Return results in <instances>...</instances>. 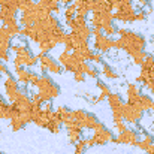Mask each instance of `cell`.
Listing matches in <instances>:
<instances>
[{
  "label": "cell",
  "instance_id": "6da1fadb",
  "mask_svg": "<svg viewBox=\"0 0 154 154\" xmlns=\"http://www.w3.org/2000/svg\"><path fill=\"white\" fill-rule=\"evenodd\" d=\"M118 36L124 41V51L130 57L138 51H145V48H147V39L133 30H129L126 27H120Z\"/></svg>",
  "mask_w": 154,
  "mask_h": 154
},
{
  "label": "cell",
  "instance_id": "7a4b0ae2",
  "mask_svg": "<svg viewBox=\"0 0 154 154\" xmlns=\"http://www.w3.org/2000/svg\"><path fill=\"white\" fill-rule=\"evenodd\" d=\"M36 88H38L39 96L42 97V100L45 103L51 102L52 99H55V97L60 96V87L52 81V78L48 76L47 73L39 76V81L36 84Z\"/></svg>",
  "mask_w": 154,
  "mask_h": 154
},
{
  "label": "cell",
  "instance_id": "3957f363",
  "mask_svg": "<svg viewBox=\"0 0 154 154\" xmlns=\"http://www.w3.org/2000/svg\"><path fill=\"white\" fill-rule=\"evenodd\" d=\"M38 58H39V69L42 72V75L45 73H51V75H60L63 72V66L55 60L52 58L50 54H42L39 52L38 54Z\"/></svg>",
  "mask_w": 154,
  "mask_h": 154
},
{
  "label": "cell",
  "instance_id": "277c9868",
  "mask_svg": "<svg viewBox=\"0 0 154 154\" xmlns=\"http://www.w3.org/2000/svg\"><path fill=\"white\" fill-rule=\"evenodd\" d=\"M73 117L76 120V124L81 127V129H90V130H94L102 121H99V118L91 114V112H87L84 109H76L73 111Z\"/></svg>",
  "mask_w": 154,
  "mask_h": 154
},
{
  "label": "cell",
  "instance_id": "5b68a950",
  "mask_svg": "<svg viewBox=\"0 0 154 154\" xmlns=\"http://www.w3.org/2000/svg\"><path fill=\"white\" fill-rule=\"evenodd\" d=\"M3 87H5V94L9 103H14L18 99L20 94V82L15 76H12L11 73L6 75L5 81H3Z\"/></svg>",
  "mask_w": 154,
  "mask_h": 154
},
{
  "label": "cell",
  "instance_id": "8992f818",
  "mask_svg": "<svg viewBox=\"0 0 154 154\" xmlns=\"http://www.w3.org/2000/svg\"><path fill=\"white\" fill-rule=\"evenodd\" d=\"M139 141H141V132L138 129L127 127L123 133L117 135V138L114 139V144H123V145H133V147H136Z\"/></svg>",
  "mask_w": 154,
  "mask_h": 154
},
{
  "label": "cell",
  "instance_id": "52a82bcc",
  "mask_svg": "<svg viewBox=\"0 0 154 154\" xmlns=\"http://www.w3.org/2000/svg\"><path fill=\"white\" fill-rule=\"evenodd\" d=\"M91 141H93V145H105L108 142H114V135L109 129L105 127V124L100 123L94 130H93V135L90 136Z\"/></svg>",
  "mask_w": 154,
  "mask_h": 154
},
{
  "label": "cell",
  "instance_id": "ba28073f",
  "mask_svg": "<svg viewBox=\"0 0 154 154\" xmlns=\"http://www.w3.org/2000/svg\"><path fill=\"white\" fill-rule=\"evenodd\" d=\"M136 8L135 5H126L121 6L120 9L114 11V20L115 21H123V23H133L136 21Z\"/></svg>",
  "mask_w": 154,
  "mask_h": 154
},
{
  "label": "cell",
  "instance_id": "9c48e42d",
  "mask_svg": "<svg viewBox=\"0 0 154 154\" xmlns=\"http://www.w3.org/2000/svg\"><path fill=\"white\" fill-rule=\"evenodd\" d=\"M144 118V111L138 105H129L126 103L124 106V121L127 124L139 126V121Z\"/></svg>",
  "mask_w": 154,
  "mask_h": 154
},
{
  "label": "cell",
  "instance_id": "30bf717a",
  "mask_svg": "<svg viewBox=\"0 0 154 154\" xmlns=\"http://www.w3.org/2000/svg\"><path fill=\"white\" fill-rule=\"evenodd\" d=\"M93 50L97 52H102V54L109 52L111 50H114V39H112V38H108V36H105V35L94 38Z\"/></svg>",
  "mask_w": 154,
  "mask_h": 154
},
{
  "label": "cell",
  "instance_id": "8fae6325",
  "mask_svg": "<svg viewBox=\"0 0 154 154\" xmlns=\"http://www.w3.org/2000/svg\"><path fill=\"white\" fill-rule=\"evenodd\" d=\"M141 94H142L141 87L136 82L129 84L127 88H126V103H129V105H138Z\"/></svg>",
  "mask_w": 154,
  "mask_h": 154
},
{
  "label": "cell",
  "instance_id": "7c38bea8",
  "mask_svg": "<svg viewBox=\"0 0 154 154\" xmlns=\"http://www.w3.org/2000/svg\"><path fill=\"white\" fill-rule=\"evenodd\" d=\"M14 70H15V75H17L15 78L18 79L20 84H23V85H30L35 72L29 70L27 67H14Z\"/></svg>",
  "mask_w": 154,
  "mask_h": 154
},
{
  "label": "cell",
  "instance_id": "4fadbf2b",
  "mask_svg": "<svg viewBox=\"0 0 154 154\" xmlns=\"http://www.w3.org/2000/svg\"><path fill=\"white\" fill-rule=\"evenodd\" d=\"M67 130V136H69V141L70 144H78L82 138H84V129H81L79 126H75V127H69L66 129Z\"/></svg>",
  "mask_w": 154,
  "mask_h": 154
},
{
  "label": "cell",
  "instance_id": "5bb4252c",
  "mask_svg": "<svg viewBox=\"0 0 154 154\" xmlns=\"http://www.w3.org/2000/svg\"><path fill=\"white\" fill-rule=\"evenodd\" d=\"M79 72H82L85 76H90V78H97L99 76V69L96 66H93L91 63H88V61H82V64L79 67Z\"/></svg>",
  "mask_w": 154,
  "mask_h": 154
},
{
  "label": "cell",
  "instance_id": "9a60e30c",
  "mask_svg": "<svg viewBox=\"0 0 154 154\" xmlns=\"http://www.w3.org/2000/svg\"><path fill=\"white\" fill-rule=\"evenodd\" d=\"M39 5L44 8V9H47L50 14H60V11H61V5L57 2V0H39Z\"/></svg>",
  "mask_w": 154,
  "mask_h": 154
},
{
  "label": "cell",
  "instance_id": "2e32d148",
  "mask_svg": "<svg viewBox=\"0 0 154 154\" xmlns=\"http://www.w3.org/2000/svg\"><path fill=\"white\" fill-rule=\"evenodd\" d=\"M154 105V99L151 94H147V93H142L141 97H139V102H138V106L145 112V111H151Z\"/></svg>",
  "mask_w": 154,
  "mask_h": 154
},
{
  "label": "cell",
  "instance_id": "e0dca14e",
  "mask_svg": "<svg viewBox=\"0 0 154 154\" xmlns=\"http://www.w3.org/2000/svg\"><path fill=\"white\" fill-rule=\"evenodd\" d=\"M100 73H102L106 79H118V73H117V72L111 67V64L106 63V61H103L102 64H100Z\"/></svg>",
  "mask_w": 154,
  "mask_h": 154
},
{
  "label": "cell",
  "instance_id": "ac0fdd59",
  "mask_svg": "<svg viewBox=\"0 0 154 154\" xmlns=\"http://www.w3.org/2000/svg\"><path fill=\"white\" fill-rule=\"evenodd\" d=\"M102 30H103V35L108 36V38H112V36L118 35V29H117V26L114 24V21H111V23H105V24L102 26Z\"/></svg>",
  "mask_w": 154,
  "mask_h": 154
},
{
  "label": "cell",
  "instance_id": "d6986e66",
  "mask_svg": "<svg viewBox=\"0 0 154 154\" xmlns=\"http://www.w3.org/2000/svg\"><path fill=\"white\" fill-rule=\"evenodd\" d=\"M63 15H64V23L67 24V23H70L72 20H75V17H76V6L72 3V5H69V6H66L64 8V12H63Z\"/></svg>",
  "mask_w": 154,
  "mask_h": 154
},
{
  "label": "cell",
  "instance_id": "ffe728a7",
  "mask_svg": "<svg viewBox=\"0 0 154 154\" xmlns=\"http://www.w3.org/2000/svg\"><path fill=\"white\" fill-rule=\"evenodd\" d=\"M38 47H39V52H42V54H48V52L52 51V50L57 47V44L52 42V41H45V42L39 44Z\"/></svg>",
  "mask_w": 154,
  "mask_h": 154
},
{
  "label": "cell",
  "instance_id": "44dd1931",
  "mask_svg": "<svg viewBox=\"0 0 154 154\" xmlns=\"http://www.w3.org/2000/svg\"><path fill=\"white\" fill-rule=\"evenodd\" d=\"M96 87L100 90V94H103V96H109L112 91H111V87L105 82V81H102V79H96Z\"/></svg>",
  "mask_w": 154,
  "mask_h": 154
},
{
  "label": "cell",
  "instance_id": "7402d4cb",
  "mask_svg": "<svg viewBox=\"0 0 154 154\" xmlns=\"http://www.w3.org/2000/svg\"><path fill=\"white\" fill-rule=\"evenodd\" d=\"M147 55H148V52L147 51H138L136 54H133V55H132V60H133V63H135V64L141 66V64L145 61Z\"/></svg>",
  "mask_w": 154,
  "mask_h": 154
},
{
  "label": "cell",
  "instance_id": "603a6c76",
  "mask_svg": "<svg viewBox=\"0 0 154 154\" xmlns=\"http://www.w3.org/2000/svg\"><path fill=\"white\" fill-rule=\"evenodd\" d=\"M8 106H9V102H6V99H3V96H0V120H6Z\"/></svg>",
  "mask_w": 154,
  "mask_h": 154
},
{
  "label": "cell",
  "instance_id": "cb8c5ba5",
  "mask_svg": "<svg viewBox=\"0 0 154 154\" xmlns=\"http://www.w3.org/2000/svg\"><path fill=\"white\" fill-rule=\"evenodd\" d=\"M24 123L21 121V118L18 117V118H14V120H11V129L14 130V132H18V130H21V129H24Z\"/></svg>",
  "mask_w": 154,
  "mask_h": 154
},
{
  "label": "cell",
  "instance_id": "d4e9b609",
  "mask_svg": "<svg viewBox=\"0 0 154 154\" xmlns=\"http://www.w3.org/2000/svg\"><path fill=\"white\" fill-rule=\"evenodd\" d=\"M55 112L58 114V117H60V120H63L64 117H67L72 111L67 108V106H63V105H60V106H57V109H55Z\"/></svg>",
  "mask_w": 154,
  "mask_h": 154
},
{
  "label": "cell",
  "instance_id": "484cf974",
  "mask_svg": "<svg viewBox=\"0 0 154 154\" xmlns=\"http://www.w3.org/2000/svg\"><path fill=\"white\" fill-rule=\"evenodd\" d=\"M33 3H36V0H18V9H20L21 12H24V11H27Z\"/></svg>",
  "mask_w": 154,
  "mask_h": 154
},
{
  "label": "cell",
  "instance_id": "4316f807",
  "mask_svg": "<svg viewBox=\"0 0 154 154\" xmlns=\"http://www.w3.org/2000/svg\"><path fill=\"white\" fill-rule=\"evenodd\" d=\"M85 151H87V145H85L84 138H82L78 144H75V154H84Z\"/></svg>",
  "mask_w": 154,
  "mask_h": 154
},
{
  "label": "cell",
  "instance_id": "83f0119b",
  "mask_svg": "<svg viewBox=\"0 0 154 154\" xmlns=\"http://www.w3.org/2000/svg\"><path fill=\"white\" fill-rule=\"evenodd\" d=\"M91 63H96V64H102L103 63V54L97 51H93V55H91Z\"/></svg>",
  "mask_w": 154,
  "mask_h": 154
},
{
  "label": "cell",
  "instance_id": "f1b7e54d",
  "mask_svg": "<svg viewBox=\"0 0 154 154\" xmlns=\"http://www.w3.org/2000/svg\"><path fill=\"white\" fill-rule=\"evenodd\" d=\"M114 126H115L117 133H123V132L127 129V123H126L124 120H121V121H115V123H114Z\"/></svg>",
  "mask_w": 154,
  "mask_h": 154
},
{
  "label": "cell",
  "instance_id": "f546056e",
  "mask_svg": "<svg viewBox=\"0 0 154 154\" xmlns=\"http://www.w3.org/2000/svg\"><path fill=\"white\" fill-rule=\"evenodd\" d=\"M32 103H33V106H39V108H42L45 102L42 100V97L39 96V93H35V94L32 96Z\"/></svg>",
  "mask_w": 154,
  "mask_h": 154
},
{
  "label": "cell",
  "instance_id": "4dcf8cb0",
  "mask_svg": "<svg viewBox=\"0 0 154 154\" xmlns=\"http://www.w3.org/2000/svg\"><path fill=\"white\" fill-rule=\"evenodd\" d=\"M114 50L124 51V41H123L121 38H117V39H114Z\"/></svg>",
  "mask_w": 154,
  "mask_h": 154
},
{
  "label": "cell",
  "instance_id": "1f68e13d",
  "mask_svg": "<svg viewBox=\"0 0 154 154\" xmlns=\"http://www.w3.org/2000/svg\"><path fill=\"white\" fill-rule=\"evenodd\" d=\"M72 75H73L75 82H84V81H85V78H87L82 72H75V73H72Z\"/></svg>",
  "mask_w": 154,
  "mask_h": 154
},
{
  "label": "cell",
  "instance_id": "d6a6232c",
  "mask_svg": "<svg viewBox=\"0 0 154 154\" xmlns=\"http://www.w3.org/2000/svg\"><path fill=\"white\" fill-rule=\"evenodd\" d=\"M147 17H148V12H145V11H139V12L136 14V21H144Z\"/></svg>",
  "mask_w": 154,
  "mask_h": 154
},
{
  "label": "cell",
  "instance_id": "836d02e7",
  "mask_svg": "<svg viewBox=\"0 0 154 154\" xmlns=\"http://www.w3.org/2000/svg\"><path fill=\"white\" fill-rule=\"evenodd\" d=\"M8 75L9 73V70H8V66H6V63L5 61H0V75Z\"/></svg>",
  "mask_w": 154,
  "mask_h": 154
},
{
  "label": "cell",
  "instance_id": "e575fe53",
  "mask_svg": "<svg viewBox=\"0 0 154 154\" xmlns=\"http://www.w3.org/2000/svg\"><path fill=\"white\" fill-rule=\"evenodd\" d=\"M60 5H63V6H69V5H72L75 0H57Z\"/></svg>",
  "mask_w": 154,
  "mask_h": 154
},
{
  "label": "cell",
  "instance_id": "d590c367",
  "mask_svg": "<svg viewBox=\"0 0 154 154\" xmlns=\"http://www.w3.org/2000/svg\"><path fill=\"white\" fill-rule=\"evenodd\" d=\"M148 5V0H138V6L139 8H145Z\"/></svg>",
  "mask_w": 154,
  "mask_h": 154
},
{
  "label": "cell",
  "instance_id": "8d00e7d4",
  "mask_svg": "<svg viewBox=\"0 0 154 154\" xmlns=\"http://www.w3.org/2000/svg\"><path fill=\"white\" fill-rule=\"evenodd\" d=\"M9 2H11V0H0V8H2V6H6Z\"/></svg>",
  "mask_w": 154,
  "mask_h": 154
},
{
  "label": "cell",
  "instance_id": "74e56055",
  "mask_svg": "<svg viewBox=\"0 0 154 154\" xmlns=\"http://www.w3.org/2000/svg\"><path fill=\"white\" fill-rule=\"evenodd\" d=\"M0 154H5V153H3V151H0Z\"/></svg>",
  "mask_w": 154,
  "mask_h": 154
},
{
  "label": "cell",
  "instance_id": "f35d334b",
  "mask_svg": "<svg viewBox=\"0 0 154 154\" xmlns=\"http://www.w3.org/2000/svg\"><path fill=\"white\" fill-rule=\"evenodd\" d=\"M0 96H2V94H0Z\"/></svg>",
  "mask_w": 154,
  "mask_h": 154
}]
</instances>
